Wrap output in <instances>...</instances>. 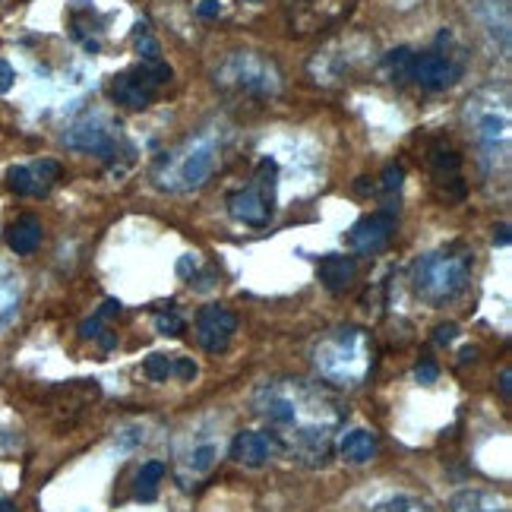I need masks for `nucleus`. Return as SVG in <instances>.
<instances>
[{
	"instance_id": "nucleus-1",
	"label": "nucleus",
	"mask_w": 512,
	"mask_h": 512,
	"mask_svg": "<svg viewBox=\"0 0 512 512\" xmlns=\"http://www.w3.org/2000/svg\"><path fill=\"white\" fill-rule=\"evenodd\" d=\"M250 408L269 424L275 449L307 462H323L342 427V405L307 380H266L253 389Z\"/></svg>"
},
{
	"instance_id": "nucleus-2",
	"label": "nucleus",
	"mask_w": 512,
	"mask_h": 512,
	"mask_svg": "<svg viewBox=\"0 0 512 512\" xmlns=\"http://www.w3.org/2000/svg\"><path fill=\"white\" fill-rule=\"evenodd\" d=\"M219 159H222V133L215 127H203L155 162L152 181L155 187L168 193L200 190L215 174V168H219Z\"/></svg>"
},
{
	"instance_id": "nucleus-3",
	"label": "nucleus",
	"mask_w": 512,
	"mask_h": 512,
	"mask_svg": "<svg viewBox=\"0 0 512 512\" xmlns=\"http://www.w3.org/2000/svg\"><path fill=\"white\" fill-rule=\"evenodd\" d=\"M313 364L320 377L336 386H361L373 367L370 336L358 326H339L313 345Z\"/></svg>"
},
{
	"instance_id": "nucleus-4",
	"label": "nucleus",
	"mask_w": 512,
	"mask_h": 512,
	"mask_svg": "<svg viewBox=\"0 0 512 512\" xmlns=\"http://www.w3.org/2000/svg\"><path fill=\"white\" fill-rule=\"evenodd\" d=\"M471 266H475V256L462 244L430 250L411 266V288L421 301L440 307L446 301H456L468 288Z\"/></svg>"
},
{
	"instance_id": "nucleus-5",
	"label": "nucleus",
	"mask_w": 512,
	"mask_h": 512,
	"mask_svg": "<svg viewBox=\"0 0 512 512\" xmlns=\"http://www.w3.org/2000/svg\"><path fill=\"white\" fill-rule=\"evenodd\" d=\"M215 89L238 102H272L282 92V70L256 51H231L212 73Z\"/></svg>"
},
{
	"instance_id": "nucleus-6",
	"label": "nucleus",
	"mask_w": 512,
	"mask_h": 512,
	"mask_svg": "<svg viewBox=\"0 0 512 512\" xmlns=\"http://www.w3.org/2000/svg\"><path fill=\"white\" fill-rule=\"evenodd\" d=\"M275 184H279V165H275V159H263L256 168V181L228 196V212L253 228L269 225L275 209Z\"/></svg>"
},
{
	"instance_id": "nucleus-7",
	"label": "nucleus",
	"mask_w": 512,
	"mask_h": 512,
	"mask_svg": "<svg viewBox=\"0 0 512 512\" xmlns=\"http://www.w3.org/2000/svg\"><path fill=\"white\" fill-rule=\"evenodd\" d=\"M64 146L76 149V152H92L105 162H114L121 152L130 155V146H124L117 127L102 114H86V117H80V121H73L64 130Z\"/></svg>"
},
{
	"instance_id": "nucleus-8",
	"label": "nucleus",
	"mask_w": 512,
	"mask_h": 512,
	"mask_svg": "<svg viewBox=\"0 0 512 512\" xmlns=\"http://www.w3.org/2000/svg\"><path fill=\"white\" fill-rule=\"evenodd\" d=\"M171 80V67L162 64V61H143L136 64L133 70L114 76L111 80V98L117 105H124L130 111H140V108H149V102L159 92V86H165Z\"/></svg>"
},
{
	"instance_id": "nucleus-9",
	"label": "nucleus",
	"mask_w": 512,
	"mask_h": 512,
	"mask_svg": "<svg viewBox=\"0 0 512 512\" xmlns=\"http://www.w3.org/2000/svg\"><path fill=\"white\" fill-rule=\"evenodd\" d=\"M358 0H285V23L294 35H317L342 26Z\"/></svg>"
},
{
	"instance_id": "nucleus-10",
	"label": "nucleus",
	"mask_w": 512,
	"mask_h": 512,
	"mask_svg": "<svg viewBox=\"0 0 512 512\" xmlns=\"http://www.w3.org/2000/svg\"><path fill=\"white\" fill-rule=\"evenodd\" d=\"M408 80H415L424 89H446L462 80V64L443 51H421L411 57Z\"/></svg>"
},
{
	"instance_id": "nucleus-11",
	"label": "nucleus",
	"mask_w": 512,
	"mask_h": 512,
	"mask_svg": "<svg viewBox=\"0 0 512 512\" xmlns=\"http://www.w3.org/2000/svg\"><path fill=\"white\" fill-rule=\"evenodd\" d=\"M215 462H219V440L212 433H190L187 446L177 456V478L184 487H190L193 481L206 478Z\"/></svg>"
},
{
	"instance_id": "nucleus-12",
	"label": "nucleus",
	"mask_w": 512,
	"mask_h": 512,
	"mask_svg": "<svg viewBox=\"0 0 512 512\" xmlns=\"http://www.w3.org/2000/svg\"><path fill=\"white\" fill-rule=\"evenodd\" d=\"M234 329H238V317L222 304H209L196 313V339H200V345L209 354H222L234 336Z\"/></svg>"
},
{
	"instance_id": "nucleus-13",
	"label": "nucleus",
	"mask_w": 512,
	"mask_h": 512,
	"mask_svg": "<svg viewBox=\"0 0 512 512\" xmlns=\"http://www.w3.org/2000/svg\"><path fill=\"white\" fill-rule=\"evenodd\" d=\"M392 234H396V219H392V212H373L348 231V247L361 256H373L389 247Z\"/></svg>"
},
{
	"instance_id": "nucleus-14",
	"label": "nucleus",
	"mask_w": 512,
	"mask_h": 512,
	"mask_svg": "<svg viewBox=\"0 0 512 512\" xmlns=\"http://www.w3.org/2000/svg\"><path fill=\"white\" fill-rule=\"evenodd\" d=\"M61 165L54 159H42L35 165H13L7 171V187L16 196H45L57 181H61Z\"/></svg>"
},
{
	"instance_id": "nucleus-15",
	"label": "nucleus",
	"mask_w": 512,
	"mask_h": 512,
	"mask_svg": "<svg viewBox=\"0 0 512 512\" xmlns=\"http://www.w3.org/2000/svg\"><path fill=\"white\" fill-rule=\"evenodd\" d=\"M475 133H478V143L484 146L487 155H506L509 149V114L506 108H481L475 111Z\"/></svg>"
},
{
	"instance_id": "nucleus-16",
	"label": "nucleus",
	"mask_w": 512,
	"mask_h": 512,
	"mask_svg": "<svg viewBox=\"0 0 512 512\" xmlns=\"http://www.w3.org/2000/svg\"><path fill=\"white\" fill-rule=\"evenodd\" d=\"M272 452H275V440L269 437V433H263V430H244L231 443V459L247 465V468L266 465L272 459Z\"/></svg>"
},
{
	"instance_id": "nucleus-17",
	"label": "nucleus",
	"mask_w": 512,
	"mask_h": 512,
	"mask_svg": "<svg viewBox=\"0 0 512 512\" xmlns=\"http://www.w3.org/2000/svg\"><path fill=\"white\" fill-rule=\"evenodd\" d=\"M377 433L367 430V427H354L348 433H342L339 440V456L348 462V465H367L373 456H377Z\"/></svg>"
},
{
	"instance_id": "nucleus-18",
	"label": "nucleus",
	"mask_w": 512,
	"mask_h": 512,
	"mask_svg": "<svg viewBox=\"0 0 512 512\" xmlns=\"http://www.w3.org/2000/svg\"><path fill=\"white\" fill-rule=\"evenodd\" d=\"M317 275L329 291H345L354 282V275H358V263H354L351 256L332 253V256H323L320 260Z\"/></svg>"
},
{
	"instance_id": "nucleus-19",
	"label": "nucleus",
	"mask_w": 512,
	"mask_h": 512,
	"mask_svg": "<svg viewBox=\"0 0 512 512\" xmlns=\"http://www.w3.org/2000/svg\"><path fill=\"white\" fill-rule=\"evenodd\" d=\"M7 244L19 256L35 253L38 244H42V222H38L35 215H19V219L7 228Z\"/></svg>"
},
{
	"instance_id": "nucleus-20",
	"label": "nucleus",
	"mask_w": 512,
	"mask_h": 512,
	"mask_svg": "<svg viewBox=\"0 0 512 512\" xmlns=\"http://www.w3.org/2000/svg\"><path fill=\"white\" fill-rule=\"evenodd\" d=\"M449 512H509V503L497 494H490V490L468 487L452 497Z\"/></svg>"
},
{
	"instance_id": "nucleus-21",
	"label": "nucleus",
	"mask_w": 512,
	"mask_h": 512,
	"mask_svg": "<svg viewBox=\"0 0 512 512\" xmlns=\"http://www.w3.org/2000/svg\"><path fill=\"white\" fill-rule=\"evenodd\" d=\"M162 478H165V465H162V462H146L140 471H136V487H133L136 500L152 503L155 494H159Z\"/></svg>"
},
{
	"instance_id": "nucleus-22",
	"label": "nucleus",
	"mask_w": 512,
	"mask_h": 512,
	"mask_svg": "<svg viewBox=\"0 0 512 512\" xmlns=\"http://www.w3.org/2000/svg\"><path fill=\"white\" fill-rule=\"evenodd\" d=\"M370 512H437L427 500L421 497H411V494H392L380 503H373Z\"/></svg>"
},
{
	"instance_id": "nucleus-23",
	"label": "nucleus",
	"mask_w": 512,
	"mask_h": 512,
	"mask_svg": "<svg viewBox=\"0 0 512 512\" xmlns=\"http://www.w3.org/2000/svg\"><path fill=\"white\" fill-rule=\"evenodd\" d=\"M411 57H415V51H411V48H396V51H389L383 57V70H386L389 80H396V83H405L408 80Z\"/></svg>"
},
{
	"instance_id": "nucleus-24",
	"label": "nucleus",
	"mask_w": 512,
	"mask_h": 512,
	"mask_svg": "<svg viewBox=\"0 0 512 512\" xmlns=\"http://www.w3.org/2000/svg\"><path fill=\"white\" fill-rule=\"evenodd\" d=\"M143 370L152 383H165L168 377H174V358H168V354H152Z\"/></svg>"
},
{
	"instance_id": "nucleus-25",
	"label": "nucleus",
	"mask_w": 512,
	"mask_h": 512,
	"mask_svg": "<svg viewBox=\"0 0 512 512\" xmlns=\"http://www.w3.org/2000/svg\"><path fill=\"white\" fill-rule=\"evenodd\" d=\"M133 42H136V51H140L146 61H159V45H155V38L149 35V26L146 23H136Z\"/></svg>"
},
{
	"instance_id": "nucleus-26",
	"label": "nucleus",
	"mask_w": 512,
	"mask_h": 512,
	"mask_svg": "<svg viewBox=\"0 0 512 512\" xmlns=\"http://www.w3.org/2000/svg\"><path fill=\"white\" fill-rule=\"evenodd\" d=\"M155 329H159L162 336H181L184 317L177 310H162V313H155Z\"/></svg>"
},
{
	"instance_id": "nucleus-27",
	"label": "nucleus",
	"mask_w": 512,
	"mask_h": 512,
	"mask_svg": "<svg viewBox=\"0 0 512 512\" xmlns=\"http://www.w3.org/2000/svg\"><path fill=\"white\" fill-rule=\"evenodd\" d=\"M19 304V291L10 282H0V323H7Z\"/></svg>"
},
{
	"instance_id": "nucleus-28",
	"label": "nucleus",
	"mask_w": 512,
	"mask_h": 512,
	"mask_svg": "<svg viewBox=\"0 0 512 512\" xmlns=\"http://www.w3.org/2000/svg\"><path fill=\"white\" fill-rule=\"evenodd\" d=\"M402 177H405V171H402V165H386V171H383V190L386 193H396L399 187H402Z\"/></svg>"
},
{
	"instance_id": "nucleus-29",
	"label": "nucleus",
	"mask_w": 512,
	"mask_h": 512,
	"mask_svg": "<svg viewBox=\"0 0 512 512\" xmlns=\"http://www.w3.org/2000/svg\"><path fill=\"white\" fill-rule=\"evenodd\" d=\"M456 336H459V326L456 323H443V326L433 329V342H437V345H449Z\"/></svg>"
},
{
	"instance_id": "nucleus-30",
	"label": "nucleus",
	"mask_w": 512,
	"mask_h": 512,
	"mask_svg": "<svg viewBox=\"0 0 512 512\" xmlns=\"http://www.w3.org/2000/svg\"><path fill=\"white\" fill-rule=\"evenodd\" d=\"M102 323H105V317H98V313H95L92 320H86V323L80 326V336H83V339H98V336H102Z\"/></svg>"
},
{
	"instance_id": "nucleus-31",
	"label": "nucleus",
	"mask_w": 512,
	"mask_h": 512,
	"mask_svg": "<svg viewBox=\"0 0 512 512\" xmlns=\"http://www.w3.org/2000/svg\"><path fill=\"white\" fill-rule=\"evenodd\" d=\"M174 377L193 380V377H196V364H193L190 358H174Z\"/></svg>"
},
{
	"instance_id": "nucleus-32",
	"label": "nucleus",
	"mask_w": 512,
	"mask_h": 512,
	"mask_svg": "<svg viewBox=\"0 0 512 512\" xmlns=\"http://www.w3.org/2000/svg\"><path fill=\"white\" fill-rule=\"evenodd\" d=\"M440 377V370H437V364H430V361H424V364H418L415 367V380L418 383H433Z\"/></svg>"
},
{
	"instance_id": "nucleus-33",
	"label": "nucleus",
	"mask_w": 512,
	"mask_h": 512,
	"mask_svg": "<svg viewBox=\"0 0 512 512\" xmlns=\"http://www.w3.org/2000/svg\"><path fill=\"white\" fill-rule=\"evenodd\" d=\"M196 13L203 19H215L222 13V0H200V4H196Z\"/></svg>"
},
{
	"instance_id": "nucleus-34",
	"label": "nucleus",
	"mask_w": 512,
	"mask_h": 512,
	"mask_svg": "<svg viewBox=\"0 0 512 512\" xmlns=\"http://www.w3.org/2000/svg\"><path fill=\"white\" fill-rule=\"evenodd\" d=\"M13 80H16V73H13V67L0 57V92H7L10 86H13Z\"/></svg>"
},
{
	"instance_id": "nucleus-35",
	"label": "nucleus",
	"mask_w": 512,
	"mask_h": 512,
	"mask_svg": "<svg viewBox=\"0 0 512 512\" xmlns=\"http://www.w3.org/2000/svg\"><path fill=\"white\" fill-rule=\"evenodd\" d=\"M512 370H503L500 373V392H503V399H509V392H512Z\"/></svg>"
},
{
	"instance_id": "nucleus-36",
	"label": "nucleus",
	"mask_w": 512,
	"mask_h": 512,
	"mask_svg": "<svg viewBox=\"0 0 512 512\" xmlns=\"http://www.w3.org/2000/svg\"><path fill=\"white\" fill-rule=\"evenodd\" d=\"M494 244H500V247H506V244H509V225L494 228Z\"/></svg>"
},
{
	"instance_id": "nucleus-37",
	"label": "nucleus",
	"mask_w": 512,
	"mask_h": 512,
	"mask_svg": "<svg viewBox=\"0 0 512 512\" xmlns=\"http://www.w3.org/2000/svg\"><path fill=\"white\" fill-rule=\"evenodd\" d=\"M0 512H16L10 500H0Z\"/></svg>"
}]
</instances>
